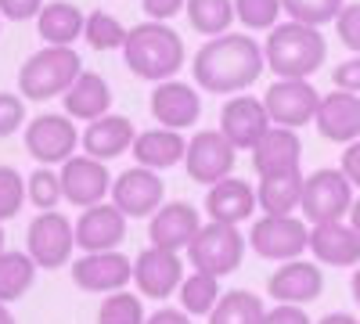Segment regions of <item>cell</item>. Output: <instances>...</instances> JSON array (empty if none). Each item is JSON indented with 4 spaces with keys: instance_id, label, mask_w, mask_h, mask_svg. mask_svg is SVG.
I'll list each match as a JSON object with an SVG mask.
<instances>
[{
    "instance_id": "74e56055",
    "label": "cell",
    "mask_w": 360,
    "mask_h": 324,
    "mask_svg": "<svg viewBox=\"0 0 360 324\" xmlns=\"http://www.w3.org/2000/svg\"><path fill=\"white\" fill-rule=\"evenodd\" d=\"M281 11H285L281 0H234V15L245 29H274L281 25L278 22Z\"/></svg>"
},
{
    "instance_id": "cb8c5ba5",
    "label": "cell",
    "mask_w": 360,
    "mask_h": 324,
    "mask_svg": "<svg viewBox=\"0 0 360 324\" xmlns=\"http://www.w3.org/2000/svg\"><path fill=\"white\" fill-rule=\"evenodd\" d=\"M310 256L324 267H356L360 263V234L349 223H314L310 227Z\"/></svg>"
},
{
    "instance_id": "7c38bea8",
    "label": "cell",
    "mask_w": 360,
    "mask_h": 324,
    "mask_svg": "<svg viewBox=\"0 0 360 324\" xmlns=\"http://www.w3.org/2000/svg\"><path fill=\"white\" fill-rule=\"evenodd\" d=\"M321 98L317 86L310 79H278L266 86L263 94V105L270 112V123L274 127H288V130H299L317 119V108H321Z\"/></svg>"
},
{
    "instance_id": "836d02e7",
    "label": "cell",
    "mask_w": 360,
    "mask_h": 324,
    "mask_svg": "<svg viewBox=\"0 0 360 324\" xmlns=\"http://www.w3.org/2000/svg\"><path fill=\"white\" fill-rule=\"evenodd\" d=\"M130 37V25H123L112 11H90L86 15V29H83V40L94 47V51H123Z\"/></svg>"
},
{
    "instance_id": "ac0fdd59",
    "label": "cell",
    "mask_w": 360,
    "mask_h": 324,
    "mask_svg": "<svg viewBox=\"0 0 360 324\" xmlns=\"http://www.w3.org/2000/svg\"><path fill=\"white\" fill-rule=\"evenodd\" d=\"M202 231V216L191 202H166L162 209L148 220V245L169 249V252H184Z\"/></svg>"
},
{
    "instance_id": "f1b7e54d",
    "label": "cell",
    "mask_w": 360,
    "mask_h": 324,
    "mask_svg": "<svg viewBox=\"0 0 360 324\" xmlns=\"http://www.w3.org/2000/svg\"><path fill=\"white\" fill-rule=\"evenodd\" d=\"M86 29V15L69 0H51L37 18V33L44 47H72Z\"/></svg>"
},
{
    "instance_id": "ffe728a7",
    "label": "cell",
    "mask_w": 360,
    "mask_h": 324,
    "mask_svg": "<svg viewBox=\"0 0 360 324\" xmlns=\"http://www.w3.org/2000/svg\"><path fill=\"white\" fill-rule=\"evenodd\" d=\"M148 105H152V115H155V123L166 127V130H188L198 123V115H202V98L191 83L184 79H169V83H159L152 98H148Z\"/></svg>"
},
{
    "instance_id": "f907efd6",
    "label": "cell",
    "mask_w": 360,
    "mask_h": 324,
    "mask_svg": "<svg viewBox=\"0 0 360 324\" xmlns=\"http://www.w3.org/2000/svg\"><path fill=\"white\" fill-rule=\"evenodd\" d=\"M349 227H353V231L360 234V198L353 202V209H349Z\"/></svg>"
},
{
    "instance_id": "603a6c76",
    "label": "cell",
    "mask_w": 360,
    "mask_h": 324,
    "mask_svg": "<svg viewBox=\"0 0 360 324\" xmlns=\"http://www.w3.org/2000/svg\"><path fill=\"white\" fill-rule=\"evenodd\" d=\"M134 141H137V130L127 115H105V119H94L86 123L83 130V155L98 159V162H112L119 155L134 152Z\"/></svg>"
},
{
    "instance_id": "f546056e",
    "label": "cell",
    "mask_w": 360,
    "mask_h": 324,
    "mask_svg": "<svg viewBox=\"0 0 360 324\" xmlns=\"http://www.w3.org/2000/svg\"><path fill=\"white\" fill-rule=\"evenodd\" d=\"M37 259L29 252H11L4 249L0 252V303H15L22 299L37 281Z\"/></svg>"
},
{
    "instance_id": "ee69618b",
    "label": "cell",
    "mask_w": 360,
    "mask_h": 324,
    "mask_svg": "<svg viewBox=\"0 0 360 324\" xmlns=\"http://www.w3.org/2000/svg\"><path fill=\"white\" fill-rule=\"evenodd\" d=\"M40 11H44V0H0V15L11 18V22L40 18Z\"/></svg>"
},
{
    "instance_id": "5b68a950",
    "label": "cell",
    "mask_w": 360,
    "mask_h": 324,
    "mask_svg": "<svg viewBox=\"0 0 360 324\" xmlns=\"http://www.w3.org/2000/svg\"><path fill=\"white\" fill-rule=\"evenodd\" d=\"M188 259L198 274H209V278H227L242 267L245 259V234L231 227V223H202L198 238L191 242L188 249Z\"/></svg>"
},
{
    "instance_id": "e575fe53",
    "label": "cell",
    "mask_w": 360,
    "mask_h": 324,
    "mask_svg": "<svg viewBox=\"0 0 360 324\" xmlns=\"http://www.w3.org/2000/svg\"><path fill=\"white\" fill-rule=\"evenodd\" d=\"M98 324H148L141 296H134L127 288L115 292V296H105L98 310Z\"/></svg>"
},
{
    "instance_id": "681fc988",
    "label": "cell",
    "mask_w": 360,
    "mask_h": 324,
    "mask_svg": "<svg viewBox=\"0 0 360 324\" xmlns=\"http://www.w3.org/2000/svg\"><path fill=\"white\" fill-rule=\"evenodd\" d=\"M349 292H353V303L360 306V267L353 271V281H349Z\"/></svg>"
},
{
    "instance_id": "db71d44e",
    "label": "cell",
    "mask_w": 360,
    "mask_h": 324,
    "mask_svg": "<svg viewBox=\"0 0 360 324\" xmlns=\"http://www.w3.org/2000/svg\"><path fill=\"white\" fill-rule=\"evenodd\" d=\"M0 22H4V15H0Z\"/></svg>"
},
{
    "instance_id": "44dd1931",
    "label": "cell",
    "mask_w": 360,
    "mask_h": 324,
    "mask_svg": "<svg viewBox=\"0 0 360 324\" xmlns=\"http://www.w3.org/2000/svg\"><path fill=\"white\" fill-rule=\"evenodd\" d=\"M314 127L324 141H335V144L360 141V94H346V91L324 94Z\"/></svg>"
},
{
    "instance_id": "277c9868",
    "label": "cell",
    "mask_w": 360,
    "mask_h": 324,
    "mask_svg": "<svg viewBox=\"0 0 360 324\" xmlns=\"http://www.w3.org/2000/svg\"><path fill=\"white\" fill-rule=\"evenodd\" d=\"M83 72L86 69H83V58L76 54V47H40L18 69V94L25 101L65 98Z\"/></svg>"
},
{
    "instance_id": "8992f818",
    "label": "cell",
    "mask_w": 360,
    "mask_h": 324,
    "mask_svg": "<svg viewBox=\"0 0 360 324\" xmlns=\"http://www.w3.org/2000/svg\"><path fill=\"white\" fill-rule=\"evenodd\" d=\"M356 188L349 184V176L342 169H314L303 184V220L314 227V223H339V220H349V209H353V195Z\"/></svg>"
},
{
    "instance_id": "d6a6232c",
    "label": "cell",
    "mask_w": 360,
    "mask_h": 324,
    "mask_svg": "<svg viewBox=\"0 0 360 324\" xmlns=\"http://www.w3.org/2000/svg\"><path fill=\"white\" fill-rule=\"evenodd\" d=\"M180 310L184 313H191V317H198V313H213L217 310V303H220V278H209V274H188L184 278V285H180Z\"/></svg>"
},
{
    "instance_id": "484cf974",
    "label": "cell",
    "mask_w": 360,
    "mask_h": 324,
    "mask_svg": "<svg viewBox=\"0 0 360 324\" xmlns=\"http://www.w3.org/2000/svg\"><path fill=\"white\" fill-rule=\"evenodd\" d=\"M188 155V141L184 134L176 130H166V127H152V130H141L137 141H134V162L144 166V169H173L180 166Z\"/></svg>"
},
{
    "instance_id": "4dcf8cb0",
    "label": "cell",
    "mask_w": 360,
    "mask_h": 324,
    "mask_svg": "<svg viewBox=\"0 0 360 324\" xmlns=\"http://www.w3.org/2000/svg\"><path fill=\"white\" fill-rule=\"evenodd\" d=\"M266 306L256 292L249 288H231L220 296L217 310L209 313V324H263Z\"/></svg>"
},
{
    "instance_id": "2e32d148",
    "label": "cell",
    "mask_w": 360,
    "mask_h": 324,
    "mask_svg": "<svg viewBox=\"0 0 360 324\" xmlns=\"http://www.w3.org/2000/svg\"><path fill=\"white\" fill-rule=\"evenodd\" d=\"M62 191H65V202L79 205V209H90V205H101L112 198V173L105 162L90 159V155H72L62 169Z\"/></svg>"
},
{
    "instance_id": "9a60e30c",
    "label": "cell",
    "mask_w": 360,
    "mask_h": 324,
    "mask_svg": "<svg viewBox=\"0 0 360 324\" xmlns=\"http://www.w3.org/2000/svg\"><path fill=\"white\" fill-rule=\"evenodd\" d=\"M270 127L274 123H270V112H266L263 98H252V94H234L220 112V134L238 152H252L270 134Z\"/></svg>"
},
{
    "instance_id": "4316f807",
    "label": "cell",
    "mask_w": 360,
    "mask_h": 324,
    "mask_svg": "<svg viewBox=\"0 0 360 324\" xmlns=\"http://www.w3.org/2000/svg\"><path fill=\"white\" fill-rule=\"evenodd\" d=\"M62 108L69 119H83V123H94V119H105L112 112V86L101 72H83L72 91L62 98Z\"/></svg>"
},
{
    "instance_id": "d6986e66",
    "label": "cell",
    "mask_w": 360,
    "mask_h": 324,
    "mask_svg": "<svg viewBox=\"0 0 360 324\" xmlns=\"http://www.w3.org/2000/svg\"><path fill=\"white\" fill-rule=\"evenodd\" d=\"M266 292L274 303H288V306H307L324 292V274L321 263L314 259H292V263H278V271L270 274Z\"/></svg>"
},
{
    "instance_id": "5bb4252c",
    "label": "cell",
    "mask_w": 360,
    "mask_h": 324,
    "mask_svg": "<svg viewBox=\"0 0 360 324\" xmlns=\"http://www.w3.org/2000/svg\"><path fill=\"white\" fill-rule=\"evenodd\" d=\"M72 281L83 292H98V296H115L134 281V259L127 252H83L72 263Z\"/></svg>"
},
{
    "instance_id": "e0dca14e",
    "label": "cell",
    "mask_w": 360,
    "mask_h": 324,
    "mask_svg": "<svg viewBox=\"0 0 360 324\" xmlns=\"http://www.w3.org/2000/svg\"><path fill=\"white\" fill-rule=\"evenodd\" d=\"M127 216L115 202L90 205L76 220V249L79 252H115L127 238Z\"/></svg>"
},
{
    "instance_id": "7bdbcfd3",
    "label": "cell",
    "mask_w": 360,
    "mask_h": 324,
    "mask_svg": "<svg viewBox=\"0 0 360 324\" xmlns=\"http://www.w3.org/2000/svg\"><path fill=\"white\" fill-rule=\"evenodd\" d=\"M148 22H169L180 11H188V0H141Z\"/></svg>"
},
{
    "instance_id": "8fae6325",
    "label": "cell",
    "mask_w": 360,
    "mask_h": 324,
    "mask_svg": "<svg viewBox=\"0 0 360 324\" xmlns=\"http://www.w3.org/2000/svg\"><path fill=\"white\" fill-rule=\"evenodd\" d=\"M108 202H115L127 220H152L166 205V181H162V173H155V169L134 166V169L115 176Z\"/></svg>"
},
{
    "instance_id": "7402d4cb",
    "label": "cell",
    "mask_w": 360,
    "mask_h": 324,
    "mask_svg": "<svg viewBox=\"0 0 360 324\" xmlns=\"http://www.w3.org/2000/svg\"><path fill=\"white\" fill-rule=\"evenodd\" d=\"M256 188L245 184V181H238V176H227V181L213 184V188H205V216L213 220V223H245L252 213H256Z\"/></svg>"
},
{
    "instance_id": "3957f363",
    "label": "cell",
    "mask_w": 360,
    "mask_h": 324,
    "mask_svg": "<svg viewBox=\"0 0 360 324\" xmlns=\"http://www.w3.org/2000/svg\"><path fill=\"white\" fill-rule=\"evenodd\" d=\"M328 54V40L317 25H303V22H281L266 33L263 44V58L266 69L278 79H310Z\"/></svg>"
},
{
    "instance_id": "816d5d0a",
    "label": "cell",
    "mask_w": 360,
    "mask_h": 324,
    "mask_svg": "<svg viewBox=\"0 0 360 324\" xmlns=\"http://www.w3.org/2000/svg\"><path fill=\"white\" fill-rule=\"evenodd\" d=\"M0 324H18V320H15V313L8 310V303H0Z\"/></svg>"
},
{
    "instance_id": "7a4b0ae2",
    "label": "cell",
    "mask_w": 360,
    "mask_h": 324,
    "mask_svg": "<svg viewBox=\"0 0 360 324\" xmlns=\"http://www.w3.org/2000/svg\"><path fill=\"white\" fill-rule=\"evenodd\" d=\"M123 62L134 76L148 79V83H169L176 79V72L184 69L188 51H184V37L176 33L166 22H141L130 25V37L123 47Z\"/></svg>"
},
{
    "instance_id": "f5cc1de1",
    "label": "cell",
    "mask_w": 360,
    "mask_h": 324,
    "mask_svg": "<svg viewBox=\"0 0 360 324\" xmlns=\"http://www.w3.org/2000/svg\"><path fill=\"white\" fill-rule=\"evenodd\" d=\"M0 252H4V223H0Z\"/></svg>"
},
{
    "instance_id": "4fadbf2b",
    "label": "cell",
    "mask_w": 360,
    "mask_h": 324,
    "mask_svg": "<svg viewBox=\"0 0 360 324\" xmlns=\"http://www.w3.org/2000/svg\"><path fill=\"white\" fill-rule=\"evenodd\" d=\"M184 278L188 274H184V263H180V252L148 245L134 259V285L144 299H169L173 292H180Z\"/></svg>"
},
{
    "instance_id": "ba28073f",
    "label": "cell",
    "mask_w": 360,
    "mask_h": 324,
    "mask_svg": "<svg viewBox=\"0 0 360 324\" xmlns=\"http://www.w3.org/2000/svg\"><path fill=\"white\" fill-rule=\"evenodd\" d=\"M79 144L83 134L76 130V119H69L65 112H47L25 123V152L40 166H65Z\"/></svg>"
},
{
    "instance_id": "ab89813d",
    "label": "cell",
    "mask_w": 360,
    "mask_h": 324,
    "mask_svg": "<svg viewBox=\"0 0 360 324\" xmlns=\"http://www.w3.org/2000/svg\"><path fill=\"white\" fill-rule=\"evenodd\" d=\"M25 127V98L0 91V141Z\"/></svg>"
},
{
    "instance_id": "52a82bcc",
    "label": "cell",
    "mask_w": 360,
    "mask_h": 324,
    "mask_svg": "<svg viewBox=\"0 0 360 324\" xmlns=\"http://www.w3.org/2000/svg\"><path fill=\"white\" fill-rule=\"evenodd\" d=\"M249 249L270 263H292L310 252V223L303 216H259L249 231Z\"/></svg>"
},
{
    "instance_id": "9c48e42d",
    "label": "cell",
    "mask_w": 360,
    "mask_h": 324,
    "mask_svg": "<svg viewBox=\"0 0 360 324\" xmlns=\"http://www.w3.org/2000/svg\"><path fill=\"white\" fill-rule=\"evenodd\" d=\"M76 249V223L65 213H40L25 231V252L37 259L40 271H58L72 259Z\"/></svg>"
},
{
    "instance_id": "1f68e13d",
    "label": "cell",
    "mask_w": 360,
    "mask_h": 324,
    "mask_svg": "<svg viewBox=\"0 0 360 324\" xmlns=\"http://www.w3.org/2000/svg\"><path fill=\"white\" fill-rule=\"evenodd\" d=\"M188 22H191V29H198V33L209 37V40L224 37L238 22L234 0H188Z\"/></svg>"
},
{
    "instance_id": "83f0119b",
    "label": "cell",
    "mask_w": 360,
    "mask_h": 324,
    "mask_svg": "<svg viewBox=\"0 0 360 324\" xmlns=\"http://www.w3.org/2000/svg\"><path fill=\"white\" fill-rule=\"evenodd\" d=\"M303 184H307L303 169H288V173L259 176L256 198H259L263 216H295V209L303 205Z\"/></svg>"
},
{
    "instance_id": "30bf717a",
    "label": "cell",
    "mask_w": 360,
    "mask_h": 324,
    "mask_svg": "<svg viewBox=\"0 0 360 324\" xmlns=\"http://www.w3.org/2000/svg\"><path fill=\"white\" fill-rule=\"evenodd\" d=\"M234 162H238V148L220 130H198L188 141L184 169L202 188H213V184L227 181V176H234Z\"/></svg>"
},
{
    "instance_id": "60d3db41",
    "label": "cell",
    "mask_w": 360,
    "mask_h": 324,
    "mask_svg": "<svg viewBox=\"0 0 360 324\" xmlns=\"http://www.w3.org/2000/svg\"><path fill=\"white\" fill-rule=\"evenodd\" d=\"M335 33H339V40H342L353 54H360V4H346V8L339 11Z\"/></svg>"
},
{
    "instance_id": "6da1fadb",
    "label": "cell",
    "mask_w": 360,
    "mask_h": 324,
    "mask_svg": "<svg viewBox=\"0 0 360 324\" xmlns=\"http://www.w3.org/2000/svg\"><path fill=\"white\" fill-rule=\"evenodd\" d=\"M266 58H263V44H256L245 33H224L205 40L195 51L191 62V76L202 91L209 94H245L249 86L263 76Z\"/></svg>"
},
{
    "instance_id": "f35d334b",
    "label": "cell",
    "mask_w": 360,
    "mask_h": 324,
    "mask_svg": "<svg viewBox=\"0 0 360 324\" xmlns=\"http://www.w3.org/2000/svg\"><path fill=\"white\" fill-rule=\"evenodd\" d=\"M25 202H29V188L22 181V173L11 166H0V223L18 216Z\"/></svg>"
},
{
    "instance_id": "f6af8a7d",
    "label": "cell",
    "mask_w": 360,
    "mask_h": 324,
    "mask_svg": "<svg viewBox=\"0 0 360 324\" xmlns=\"http://www.w3.org/2000/svg\"><path fill=\"white\" fill-rule=\"evenodd\" d=\"M263 324H314V320H310V313H307L303 306H288V303H274V306L266 310Z\"/></svg>"
},
{
    "instance_id": "8d00e7d4",
    "label": "cell",
    "mask_w": 360,
    "mask_h": 324,
    "mask_svg": "<svg viewBox=\"0 0 360 324\" xmlns=\"http://www.w3.org/2000/svg\"><path fill=\"white\" fill-rule=\"evenodd\" d=\"M288 22H303V25H324V22H335L339 11L346 8V0H281Z\"/></svg>"
},
{
    "instance_id": "b9f144b4",
    "label": "cell",
    "mask_w": 360,
    "mask_h": 324,
    "mask_svg": "<svg viewBox=\"0 0 360 324\" xmlns=\"http://www.w3.org/2000/svg\"><path fill=\"white\" fill-rule=\"evenodd\" d=\"M332 83H335V91L360 94V54H353L349 62L335 65V72H332Z\"/></svg>"
},
{
    "instance_id": "bcb514c9",
    "label": "cell",
    "mask_w": 360,
    "mask_h": 324,
    "mask_svg": "<svg viewBox=\"0 0 360 324\" xmlns=\"http://www.w3.org/2000/svg\"><path fill=\"white\" fill-rule=\"evenodd\" d=\"M339 169L349 176V184H353V188H360V141L346 144V152H342V162H339Z\"/></svg>"
},
{
    "instance_id": "d4e9b609",
    "label": "cell",
    "mask_w": 360,
    "mask_h": 324,
    "mask_svg": "<svg viewBox=\"0 0 360 324\" xmlns=\"http://www.w3.org/2000/svg\"><path fill=\"white\" fill-rule=\"evenodd\" d=\"M249 155H252V169L259 176L288 173V169H299V162H303V141H299V134L288 130V127H270V134Z\"/></svg>"
},
{
    "instance_id": "c3c4849f",
    "label": "cell",
    "mask_w": 360,
    "mask_h": 324,
    "mask_svg": "<svg viewBox=\"0 0 360 324\" xmlns=\"http://www.w3.org/2000/svg\"><path fill=\"white\" fill-rule=\"evenodd\" d=\"M317 324H360L353 313H328L324 320H317Z\"/></svg>"
},
{
    "instance_id": "7dc6e473",
    "label": "cell",
    "mask_w": 360,
    "mask_h": 324,
    "mask_svg": "<svg viewBox=\"0 0 360 324\" xmlns=\"http://www.w3.org/2000/svg\"><path fill=\"white\" fill-rule=\"evenodd\" d=\"M148 324H191V313H184L180 306H162L155 313H148Z\"/></svg>"
},
{
    "instance_id": "d590c367",
    "label": "cell",
    "mask_w": 360,
    "mask_h": 324,
    "mask_svg": "<svg viewBox=\"0 0 360 324\" xmlns=\"http://www.w3.org/2000/svg\"><path fill=\"white\" fill-rule=\"evenodd\" d=\"M25 188H29V202H33L40 213H51L58 202H65V191H62V173L51 169V166L33 169V176L25 181Z\"/></svg>"
}]
</instances>
